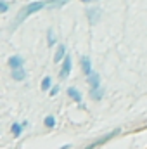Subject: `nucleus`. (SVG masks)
Segmentation results:
<instances>
[{"label":"nucleus","mask_w":147,"mask_h":149,"mask_svg":"<svg viewBox=\"0 0 147 149\" xmlns=\"http://www.w3.org/2000/svg\"><path fill=\"white\" fill-rule=\"evenodd\" d=\"M47 5V2H31V3H28V5H24L19 12H17V16H16V21H14V24H12V30H16L26 17H30L31 14H35L38 12L40 9H43Z\"/></svg>","instance_id":"1"},{"label":"nucleus","mask_w":147,"mask_h":149,"mask_svg":"<svg viewBox=\"0 0 147 149\" xmlns=\"http://www.w3.org/2000/svg\"><path fill=\"white\" fill-rule=\"evenodd\" d=\"M116 134H119V128H114L112 132H109V134H106L104 137H101V139H97V141H94V142H92V144H90L88 148H99V146H102V144H106V142H107V141H111V139H112V137H114Z\"/></svg>","instance_id":"2"},{"label":"nucleus","mask_w":147,"mask_h":149,"mask_svg":"<svg viewBox=\"0 0 147 149\" xmlns=\"http://www.w3.org/2000/svg\"><path fill=\"white\" fill-rule=\"evenodd\" d=\"M71 71V56H66L64 59H62V68H61V78H66L68 74Z\"/></svg>","instance_id":"3"},{"label":"nucleus","mask_w":147,"mask_h":149,"mask_svg":"<svg viewBox=\"0 0 147 149\" xmlns=\"http://www.w3.org/2000/svg\"><path fill=\"white\" fill-rule=\"evenodd\" d=\"M87 17H88V21L92 23V24H95L97 21H99V17H101V9H88L87 10Z\"/></svg>","instance_id":"4"},{"label":"nucleus","mask_w":147,"mask_h":149,"mask_svg":"<svg viewBox=\"0 0 147 149\" xmlns=\"http://www.w3.org/2000/svg\"><path fill=\"white\" fill-rule=\"evenodd\" d=\"M12 78H14L16 81H23V80L26 78L24 68H23V66H21V68H14V70H12Z\"/></svg>","instance_id":"5"},{"label":"nucleus","mask_w":147,"mask_h":149,"mask_svg":"<svg viewBox=\"0 0 147 149\" xmlns=\"http://www.w3.org/2000/svg\"><path fill=\"white\" fill-rule=\"evenodd\" d=\"M81 70H83V73L87 74H92V63H90V59L87 57V56H83L81 57Z\"/></svg>","instance_id":"6"},{"label":"nucleus","mask_w":147,"mask_h":149,"mask_svg":"<svg viewBox=\"0 0 147 149\" xmlns=\"http://www.w3.org/2000/svg\"><path fill=\"white\" fill-rule=\"evenodd\" d=\"M88 83H90L92 88H99V85H101V76H99L97 73L88 74Z\"/></svg>","instance_id":"7"},{"label":"nucleus","mask_w":147,"mask_h":149,"mask_svg":"<svg viewBox=\"0 0 147 149\" xmlns=\"http://www.w3.org/2000/svg\"><path fill=\"white\" fill-rule=\"evenodd\" d=\"M9 66L14 70V68H21L23 66V57H19V56H12L10 59H9Z\"/></svg>","instance_id":"8"},{"label":"nucleus","mask_w":147,"mask_h":149,"mask_svg":"<svg viewBox=\"0 0 147 149\" xmlns=\"http://www.w3.org/2000/svg\"><path fill=\"white\" fill-rule=\"evenodd\" d=\"M68 95H69L73 101H76V102H80V101H81V94H80L74 87H69V88H68Z\"/></svg>","instance_id":"9"},{"label":"nucleus","mask_w":147,"mask_h":149,"mask_svg":"<svg viewBox=\"0 0 147 149\" xmlns=\"http://www.w3.org/2000/svg\"><path fill=\"white\" fill-rule=\"evenodd\" d=\"M64 54H66V47H64V45H59V49H57V52H55V57H54V61H55V63L62 61V59L66 57Z\"/></svg>","instance_id":"10"},{"label":"nucleus","mask_w":147,"mask_h":149,"mask_svg":"<svg viewBox=\"0 0 147 149\" xmlns=\"http://www.w3.org/2000/svg\"><path fill=\"white\" fill-rule=\"evenodd\" d=\"M69 0H49L47 2V5H50V7H55V9H59V7H62L64 3H68Z\"/></svg>","instance_id":"11"},{"label":"nucleus","mask_w":147,"mask_h":149,"mask_svg":"<svg viewBox=\"0 0 147 149\" xmlns=\"http://www.w3.org/2000/svg\"><path fill=\"white\" fill-rule=\"evenodd\" d=\"M23 127H24V125H19V123H14V125H12V134H14V137H19V135H21Z\"/></svg>","instance_id":"12"},{"label":"nucleus","mask_w":147,"mask_h":149,"mask_svg":"<svg viewBox=\"0 0 147 149\" xmlns=\"http://www.w3.org/2000/svg\"><path fill=\"white\" fill-rule=\"evenodd\" d=\"M92 99H97V101H101L102 99V90L101 88H92Z\"/></svg>","instance_id":"13"},{"label":"nucleus","mask_w":147,"mask_h":149,"mask_svg":"<svg viewBox=\"0 0 147 149\" xmlns=\"http://www.w3.org/2000/svg\"><path fill=\"white\" fill-rule=\"evenodd\" d=\"M50 83H52V80H50V76H47V78H43V81H42V90H49V88H50Z\"/></svg>","instance_id":"14"},{"label":"nucleus","mask_w":147,"mask_h":149,"mask_svg":"<svg viewBox=\"0 0 147 149\" xmlns=\"http://www.w3.org/2000/svg\"><path fill=\"white\" fill-rule=\"evenodd\" d=\"M54 125H55V118H54V116H47V118H45V127H47V128H52Z\"/></svg>","instance_id":"15"},{"label":"nucleus","mask_w":147,"mask_h":149,"mask_svg":"<svg viewBox=\"0 0 147 149\" xmlns=\"http://www.w3.org/2000/svg\"><path fill=\"white\" fill-rule=\"evenodd\" d=\"M47 42H49V45H50V47L55 43V38H54V31H52V30H49V31H47Z\"/></svg>","instance_id":"16"},{"label":"nucleus","mask_w":147,"mask_h":149,"mask_svg":"<svg viewBox=\"0 0 147 149\" xmlns=\"http://www.w3.org/2000/svg\"><path fill=\"white\" fill-rule=\"evenodd\" d=\"M0 10H2V12H7V10H9V5H7L5 0H0Z\"/></svg>","instance_id":"17"},{"label":"nucleus","mask_w":147,"mask_h":149,"mask_svg":"<svg viewBox=\"0 0 147 149\" xmlns=\"http://www.w3.org/2000/svg\"><path fill=\"white\" fill-rule=\"evenodd\" d=\"M57 90H59V87L55 85V87H52V90H50V95H55L57 94Z\"/></svg>","instance_id":"18"},{"label":"nucleus","mask_w":147,"mask_h":149,"mask_svg":"<svg viewBox=\"0 0 147 149\" xmlns=\"http://www.w3.org/2000/svg\"><path fill=\"white\" fill-rule=\"evenodd\" d=\"M81 2H94V0H81Z\"/></svg>","instance_id":"19"}]
</instances>
